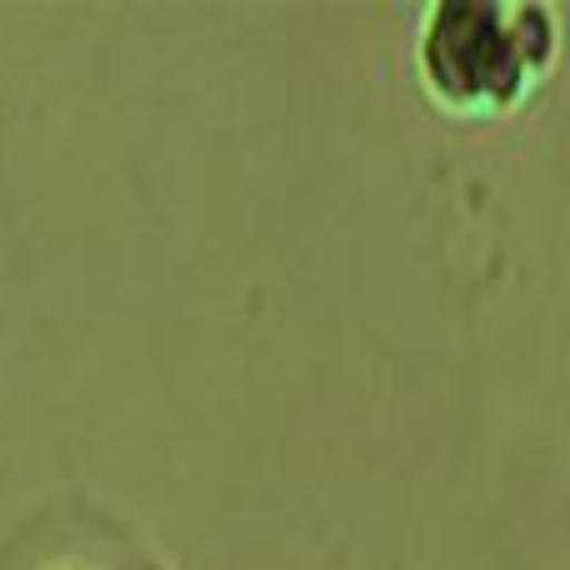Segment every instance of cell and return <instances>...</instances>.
<instances>
[{"instance_id":"cell-1","label":"cell","mask_w":570,"mask_h":570,"mask_svg":"<svg viewBox=\"0 0 570 570\" xmlns=\"http://www.w3.org/2000/svg\"><path fill=\"white\" fill-rule=\"evenodd\" d=\"M561 10L541 0H435L415 20V80L451 120L511 116L556 70Z\"/></svg>"}]
</instances>
